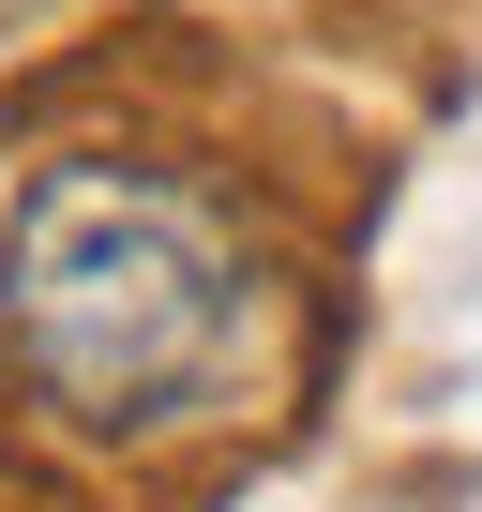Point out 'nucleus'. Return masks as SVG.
<instances>
[{"label":"nucleus","instance_id":"nucleus-1","mask_svg":"<svg viewBox=\"0 0 482 512\" xmlns=\"http://www.w3.org/2000/svg\"><path fill=\"white\" fill-rule=\"evenodd\" d=\"M0 317H16V362L76 407V422H166L226 377L241 347V241L136 166H61L16 211V256H0Z\"/></svg>","mask_w":482,"mask_h":512}]
</instances>
